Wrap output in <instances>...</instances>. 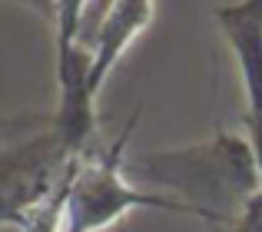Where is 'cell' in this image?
Masks as SVG:
<instances>
[{
	"mask_svg": "<svg viewBox=\"0 0 262 232\" xmlns=\"http://www.w3.org/2000/svg\"><path fill=\"white\" fill-rule=\"evenodd\" d=\"M126 176L146 193H173L196 219L232 229L262 189V173L249 140L216 133L179 149H143L126 156Z\"/></svg>",
	"mask_w": 262,
	"mask_h": 232,
	"instance_id": "cell-1",
	"label": "cell"
},
{
	"mask_svg": "<svg viewBox=\"0 0 262 232\" xmlns=\"http://www.w3.org/2000/svg\"><path fill=\"white\" fill-rule=\"evenodd\" d=\"M90 149L60 129L53 113L0 123V222L24 226Z\"/></svg>",
	"mask_w": 262,
	"mask_h": 232,
	"instance_id": "cell-2",
	"label": "cell"
},
{
	"mask_svg": "<svg viewBox=\"0 0 262 232\" xmlns=\"http://www.w3.org/2000/svg\"><path fill=\"white\" fill-rule=\"evenodd\" d=\"M133 133V120L123 126L116 143L106 149H90L77 163L67 193V216H63V232H103L136 213V209H163V213H183L192 216L183 202L173 196L146 193L133 186L126 176V143Z\"/></svg>",
	"mask_w": 262,
	"mask_h": 232,
	"instance_id": "cell-3",
	"label": "cell"
},
{
	"mask_svg": "<svg viewBox=\"0 0 262 232\" xmlns=\"http://www.w3.org/2000/svg\"><path fill=\"white\" fill-rule=\"evenodd\" d=\"M216 20L239 66L246 93V133H249L246 140L262 173V0L216 7Z\"/></svg>",
	"mask_w": 262,
	"mask_h": 232,
	"instance_id": "cell-4",
	"label": "cell"
},
{
	"mask_svg": "<svg viewBox=\"0 0 262 232\" xmlns=\"http://www.w3.org/2000/svg\"><path fill=\"white\" fill-rule=\"evenodd\" d=\"M232 232H262V189L256 193V199L246 206V213L239 216V222L232 226Z\"/></svg>",
	"mask_w": 262,
	"mask_h": 232,
	"instance_id": "cell-5",
	"label": "cell"
}]
</instances>
